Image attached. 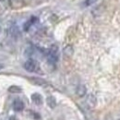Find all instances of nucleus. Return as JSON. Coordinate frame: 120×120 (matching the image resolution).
<instances>
[{
  "label": "nucleus",
  "mask_w": 120,
  "mask_h": 120,
  "mask_svg": "<svg viewBox=\"0 0 120 120\" xmlns=\"http://www.w3.org/2000/svg\"><path fill=\"white\" fill-rule=\"evenodd\" d=\"M57 52H58V47L56 45H53L50 49V52L48 54L47 60L50 64H56L58 60V56H57Z\"/></svg>",
  "instance_id": "1"
},
{
  "label": "nucleus",
  "mask_w": 120,
  "mask_h": 120,
  "mask_svg": "<svg viewBox=\"0 0 120 120\" xmlns=\"http://www.w3.org/2000/svg\"><path fill=\"white\" fill-rule=\"evenodd\" d=\"M23 67H24L25 70H27L28 72H34L38 68V64H37V62L35 60L29 59L24 63Z\"/></svg>",
  "instance_id": "2"
},
{
  "label": "nucleus",
  "mask_w": 120,
  "mask_h": 120,
  "mask_svg": "<svg viewBox=\"0 0 120 120\" xmlns=\"http://www.w3.org/2000/svg\"><path fill=\"white\" fill-rule=\"evenodd\" d=\"M25 5V0H9V7L13 9H20Z\"/></svg>",
  "instance_id": "3"
},
{
  "label": "nucleus",
  "mask_w": 120,
  "mask_h": 120,
  "mask_svg": "<svg viewBox=\"0 0 120 120\" xmlns=\"http://www.w3.org/2000/svg\"><path fill=\"white\" fill-rule=\"evenodd\" d=\"M8 34H9V36H10L11 38L17 40V39L20 36V31L19 30V27L16 26L15 24L11 25V26L9 27V29H8Z\"/></svg>",
  "instance_id": "4"
},
{
  "label": "nucleus",
  "mask_w": 120,
  "mask_h": 120,
  "mask_svg": "<svg viewBox=\"0 0 120 120\" xmlns=\"http://www.w3.org/2000/svg\"><path fill=\"white\" fill-rule=\"evenodd\" d=\"M86 104H87V105H88L90 108L95 107V105L97 104V99H96V97H95L93 94H89V95L87 96V99H86Z\"/></svg>",
  "instance_id": "5"
},
{
  "label": "nucleus",
  "mask_w": 120,
  "mask_h": 120,
  "mask_svg": "<svg viewBox=\"0 0 120 120\" xmlns=\"http://www.w3.org/2000/svg\"><path fill=\"white\" fill-rule=\"evenodd\" d=\"M13 109L15 111H17V112L22 111L24 109V104H23V102L21 100H19V99L15 100L14 103H13Z\"/></svg>",
  "instance_id": "6"
},
{
  "label": "nucleus",
  "mask_w": 120,
  "mask_h": 120,
  "mask_svg": "<svg viewBox=\"0 0 120 120\" xmlns=\"http://www.w3.org/2000/svg\"><path fill=\"white\" fill-rule=\"evenodd\" d=\"M76 93H77V95H78L79 97H83V96H85L86 93H87V89H86V87H85L84 85L80 84V85H79V86L77 87Z\"/></svg>",
  "instance_id": "7"
},
{
  "label": "nucleus",
  "mask_w": 120,
  "mask_h": 120,
  "mask_svg": "<svg viewBox=\"0 0 120 120\" xmlns=\"http://www.w3.org/2000/svg\"><path fill=\"white\" fill-rule=\"evenodd\" d=\"M63 52H64V55H65L67 57H71V56H73V54H74V49H73L72 45H68L67 46H65Z\"/></svg>",
  "instance_id": "8"
},
{
  "label": "nucleus",
  "mask_w": 120,
  "mask_h": 120,
  "mask_svg": "<svg viewBox=\"0 0 120 120\" xmlns=\"http://www.w3.org/2000/svg\"><path fill=\"white\" fill-rule=\"evenodd\" d=\"M30 80L34 85H37V86H45L47 84V82L45 79H40V78H30Z\"/></svg>",
  "instance_id": "9"
},
{
  "label": "nucleus",
  "mask_w": 120,
  "mask_h": 120,
  "mask_svg": "<svg viewBox=\"0 0 120 120\" xmlns=\"http://www.w3.org/2000/svg\"><path fill=\"white\" fill-rule=\"evenodd\" d=\"M31 101L37 105H40L43 104V98L39 93H33L31 95Z\"/></svg>",
  "instance_id": "10"
},
{
  "label": "nucleus",
  "mask_w": 120,
  "mask_h": 120,
  "mask_svg": "<svg viewBox=\"0 0 120 120\" xmlns=\"http://www.w3.org/2000/svg\"><path fill=\"white\" fill-rule=\"evenodd\" d=\"M46 103H47L48 106H49L50 108H52V109H54V108L56 106V101L55 97H53V96H49V97H47V99H46Z\"/></svg>",
  "instance_id": "11"
},
{
  "label": "nucleus",
  "mask_w": 120,
  "mask_h": 120,
  "mask_svg": "<svg viewBox=\"0 0 120 120\" xmlns=\"http://www.w3.org/2000/svg\"><path fill=\"white\" fill-rule=\"evenodd\" d=\"M8 91H9V92H11V93H19V92H21V91H22V90H21V88H20V87L13 85V86H10V87L8 88Z\"/></svg>",
  "instance_id": "12"
},
{
  "label": "nucleus",
  "mask_w": 120,
  "mask_h": 120,
  "mask_svg": "<svg viewBox=\"0 0 120 120\" xmlns=\"http://www.w3.org/2000/svg\"><path fill=\"white\" fill-rule=\"evenodd\" d=\"M8 120H17V118H16V116H10V117H9V119Z\"/></svg>",
  "instance_id": "13"
},
{
  "label": "nucleus",
  "mask_w": 120,
  "mask_h": 120,
  "mask_svg": "<svg viewBox=\"0 0 120 120\" xmlns=\"http://www.w3.org/2000/svg\"><path fill=\"white\" fill-rule=\"evenodd\" d=\"M96 0H88V4H92V3H94Z\"/></svg>",
  "instance_id": "14"
}]
</instances>
